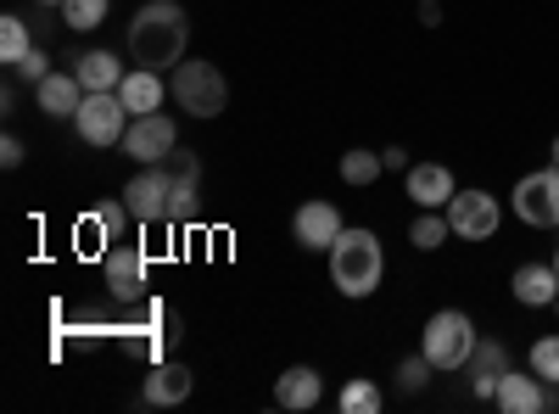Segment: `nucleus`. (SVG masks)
<instances>
[{"instance_id":"nucleus-21","label":"nucleus","mask_w":559,"mask_h":414,"mask_svg":"<svg viewBox=\"0 0 559 414\" xmlns=\"http://www.w3.org/2000/svg\"><path fill=\"white\" fill-rule=\"evenodd\" d=\"M73 73H79L84 90H118V84H123V62H118L112 51H84V57H73Z\"/></svg>"},{"instance_id":"nucleus-7","label":"nucleus","mask_w":559,"mask_h":414,"mask_svg":"<svg viewBox=\"0 0 559 414\" xmlns=\"http://www.w3.org/2000/svg\"><path fill=\"white\" fill-rule=\"evenodd\" d=\"M123 208L140 224H168V208H174V174H168V163H146V168H140L123 186Z\"/></svg>"},{"instance_id":"nucleus-34","label":"nucleus","mask_w":559,"mask_h":414,"mask_svg":"<svg viewBox=\"0 0 559 414\" xmlns=\"http://www.w3.org/2000/svg\"><path fill=\"white\" fill-rule=\"evenodd\" d=\"M548 163H554V168H559V134H554V146H548Z\"/></svg>"},{"instance_id":"nucleus-19","label":"nucleus","mask_w":559,"mask_h":414,"mask_svg":"<svg viewBox=\"0 0 559 414\" xmlns=\"http://www.w3.org/2000/svg\"><path fill=\"white\" fill-rule=\"evenodd\" d=\"M319 398H324V381H319V370H308V364H292V370L274 381V403L280 409H313Z\"/></svg>"},{"instance_id":"nucleus-5","label":"nucleus","mask_w":559,"mask_h":414,"mask_svg":"<svg viewBox=\"0 0 559 414\" xmlns=\"http://www.w3.org/2000/svg\"><path fill=\"white\" fill-rule=\"evenodd\" d=\"M73 129H79V141L84 146H123V134H129V107L118 90H84V102L73 113Z\"/></svg>"},{"instance_id":"nucleus-2","label":"nucleus","mask_w":559,"mask_h":414,"mask_svg":"<svg viewBox=\"0 0 559 414\" xmlns=\"http://www.w3.org/2000/svg\"><path fill=\"white\" fill-rule=\"evenodd\" d=\"M331 281L342 297H369L381 281H386V252H381V236L376 229H342L336 247H331Z\"/></svg>"},{"instance_id":"nucleus-22","label":"nucleus","mask_w":559,"mask_h":414,"mask_svg":"<svg viewBox=\"0 0 559 414\" xmlns=\"http://www.w3.org/2000/svg\"><path fill=\"white\" fill-rule=\"evenodd\" d=\"M453 236V224H448V208H419V218L408 224V241L419 247V252H437L442 241Z\"/></svg>"},{"instance_id":"nucleus-9","label":"nucleus","mask_w":559,"mask_h":414,"mask_svg":"<svg viewBox=\"0 0 559 414\" xmlns=\"http://www.w3.org/2000/svg\"><path fill=\"white\" fill-rule=\"evenodd\" d=\"M174 146H179V129H174V118H163V113L129 118L123 152H129L140 168H146V163H168V157H174Z\"/></svg>"},{"instance_id":"nucleus-3","label":"nucleus","mask_w":559,"mask_h":414,"mask_svg":"<svg viewBox=\"0 0 559 414\" xmlns=\"http://www.w3.org/2000/svg\"><path fill=\"white\" fill-rule=\"evenodd\" d=\"M476 342H481V331H476L471 314H464V308H437V314L426 319L419 353H426L437 370H464V364H471V353H476Z\"/></svg>"},{"instance_id":"nucleus-14","label":"nucleus","mask_w":559,"mask_h":414,"mask_svg":"<svg viewBox=\"0 0 559 414\" xmlns=\"http://www.w3.org/2000/svg\"><path fill=\"white\" fill-rule=\"evenodd\" d=\"M543 398H548V381H543L537 370H532V376H526V370H503L492 403H498L503 414H543Z\"/></svg>"},{"instance_id":"nucleus-13","label":"nucleus","mask_w":559,"mask_h":414,"mask_svg":"<svg viewBox=\"0 0 559 414\" xmlns=\"http://www.w3.org/2000/svg\"><path fill=\"white\" fill-rule=\"evenodd\" d=\"M453 197H459V186H453L448 163H414L408 168V202L414 208H448Z\"/></svg>"},{"instance_id":"nucleus-10","label":"nucleus","mask_w":559,"mask_h":414,"mask_svg":"<svg viewBox=\"0 0 559 414\" xmlns=\"http://www.w3.org/2000/svg\"><path fill=\"white\" fill-rule=\"evenodd\" d=\"M102 274H107L112 297H140L146 292V252H140L134 241H112L102 252Z\"/></svg>"},{"instance_id":"nucleus-25","label":"nucleus","mask_w":559,"mask_h":414,"mask_svg":"<svg viewBox=\"0 0 559 414\" xmlns=\"http://www.w3.org/2000/svg\"><path fill=\"white\" fill-rule=\"evenodd\" d=\"M336 403H342V414H381V403H386V398H381V387H376V381H364V376H358V381H347V387H342V398H336Z\"/></svg>"},{"instance_id":"nucleus-20","label":"nucleus","mask_w":559,"mask_h":414,"mask_svg":"<svg viewBox=\"0 0 559 414\" xmlns=\"http://www.w3.org/2000/svg\"><path fill=\"white\" fill-rule=\"evenodd\" d=\"M118 96H123L129 118H146V113H157V107H163V73H152V68H134V73H123Z\"/></svg>"},{"instance_id":"nucleus-24","label":"nucleus","mask_w":559,"mask_h":414,"mask_svg":"<svg viewBox=\"0 0 559 414\" xmlns=\"http://www.w3.org/2000/svg\"><path fill=\"white\" fill-rule=\"evenodd\" d=\"M386 174V163H381V152H364V146H353V152H342V179L347 186H376V179Z\"/></svg>"},{"instance_id":"nucleus-8","label":"nucleus","mask_w":559,"mask_h":414,"mask_svg":"<svg viewBox=\"0 0 559 414\" xmlns=\"http://www.w3.org/2000/svg\"><path fill=\"white\" fill-rule=\"evenodd\" d=\"M448 224H453L459 241H492L498 224H503V208H498L492 191H459L448 202Z\"/></svg>"},{"instance_id":"nucleus-15","label":"nucleus","mask_w":559,"mask_h":414,"mask_svg":"<svg viewBox=\"0 0 559 414\" xmlns=\"http://www.w3.org/2000/svg\"><path fill=\"white\" fill-rule=\"evenodd\" d=\"M79 102H84V84H79V73H45L39 84H34V107L45 113V118H73L79 113Z\"/></svg>"},{"instance_id":"nucleus-31","label":"nucleus","mask_w":559,"mask_h":414,"mask_svg":"<svg viewBox=\"0 0 559 414\" xmlns=\"http://www.w3.org/2000/svg\"><path fill=\"white\" fill-rule=\"evenodd\" d=\"M23 157H28V146L17 141V134H7V141H0V163H7V168H23Z\"/></svg>"},{"instance_id":"nucleus-4","label":"nucleus","mask_w":559,"mask_h":414,"mask_svg":"<svg viewBox=\"0 0 559 414\" xmlns=\"http://www.w3.org/2000/svg\"><path fill=\"white\" fill-rule=\"evenodd\" d=\"M168 90H174V107H185L191 118H218L229 107V84L213 62H191L185 57L179 68H168Z\"/></svg>"},{"instance_id":"nucleus-29","label":"nucleus","mask_w":559,"mask_h":414,"mask_svg":"<svg viewBox=\"0 0 559 414\" xmlns=\"http://www.w3.org/2000/svg\"><path fill=\"white\" fill-rule=\"evenodd\" d=\"M96 218H102V229H107V241H123V218H134L123 202H107V208H96Z\"/></svg>"},{"instance_id":"nucleus-11","label":"nucleus","mask_w":559,"mask_h":414,"mask_svg":"<svg viewBox=\"0 0 559 414\" xmlns=\"http://www.w3.org/2000/svg\"><path fill=\"white\" fill-rule=\"evenodd\" d=\"M342 229H347V224H342V213H336L331 202H302L297 218H292V236L302 241V252H331Z\"/></svg>"},{"instance_id":"nucleus-16","label":"nucleus","mask_w":559,"mask_h":414,"mask_svg":"<svg viewBox=\"0 0 559 414\" xmlns=\"http://www.w3.org/2000/svg\"><path fill=\"white\" fill-rule=\"evenodd\" d=\"M140 398L157 403V409L185 403V398H191V370H185V364H174V358H157L152 370H146V387H140Z\"/></svg>"},{"instance_id":"nucleus-6","label":"nucleus","mask_w":559,"mask_h":414,"mask_svg":"<svg viewBox=\"0 0 559 414\" xmlns=\"http://www.w3.org/2000/svg\"><path fill=\"white\" fill-rule=\"evenodd\" d=\"M509 208H515L521 224L532 229H559V168H532L515 179V191H509Z\"/></svg>"},{"instance_id":"nucleus-36","label":"nucleus","mask_w":559,"mask_h":414,"mask_svg":"<svg viewBox=\"0 0 559 414\" xmlns=\"http://www.w3.org/2000/svg\"><path fill=\"white\" fill-rule=\"evenodd\" d=\"M554 269H559V247H554Z\"/></svg>"},{"instance_id":"nucleus-12","label":"nucleus","mask_w":559,"mask_h":414,"mask_svg":"<svg viewBox=\"0 0 559 414\" xmlns=\"http://www.w3.org/2000/svg\"><path fill=\"white\" fill-rule=\"evenodd\" d=\"M168 174H174V208H168V224H191L197 218V202H202V163L191 152H179L168 157Z\"/></svg>"},{"instance_id":"nucleus-30","label":"nucleus","mask_w":559,"mask_h":414,"mask_svg":"<svg viewBox=\"0 0 559 414\" xmlns=\"http://www.w3.org/2000/svg\"><path fill=\"white\" fill-rule=\"evenodd\" d=\"M12 73H17V79H28V84H39L45 73H51V57H45L39 45H34V51H28V57H23V62L12 68Z\"/></svg>"},{"instance_id":"nucleus-27","label":"nucleus","mask_w":559,"mask_h":414,"mask_svg":"<svg viewBox=\"0 0 559 414\" xmlns=\"http://www.w3.org/2000/svg\"><path fill=\"white\" fill-rule=\"evenodd\" d=\"M532 370L548 381V387H559V331L554 336H537L532 342Z\"/></svg>"},{"instance_id":"nucleus-32","label":"nucleus","mask_w":559,"mask_h":414,"mask_svg":"<svg viewBox=\"0 0 559 414\" xmlns=\"http://www.w3.org/2000/svg\"><path fill=\"white\" fill-rule=\"evenodd\" d=\"M381 163H386V168H392V174H408V168H414V163H408V152H403V146H386V152H381Z\"/></svg>"},{"instance_id":"nucleus-28","label":"nucleus","mask_w":559,"mask_h":414,"mask_svg":"<svg viewBox=\"0 0 559 414\" xmlns=\"http://www.w3.org/2000/svg\"><path fill=\"white\" fill-rule=\"evenodd\" d=\"M437 376V364L426 358V353H414V358H403L397 364V392H426V381Z\"/></svg>"},{"instance_id":"nucleus-1","label":"nucleus","mask_w":559,"mask_h":414,"mask_svg":"<svg viewBox=\"0 0 559 414\" xmlns=\"http://www.w3.org/2000/svg\"><path fill=\"white\" fill-rule=\"evenodd\" d=\"M185 45H191V12L179 0H152L129 17V57L134 68H179L185 62Z\"/></svg>"},{"instance_id":"nucleus-23","label":"nucleus","mask_w":559,"mask_h":414,"mask_svg":"<svg viewBox=\"0 0 559 414\" xmlns=\"http://www.w3.org/2000/svg\"><path fill=\"white\" fill-rule=\"evenodd\" d=\"M28 51H34V34H28V23L7 12V17H0V62H7V68H17Z\"/></svg>"},{"instance_id":"nucleus-33","label":"nucleus","mask_w":559,"mask_h":414,"mask_svg":"<svg viewBox=\"0 0 559 414\" xmlns=\"http://www.w3.org/2000/svg\"><path fill=\"white\" fill-rule=\"evenodd\" d=\"M419 23H426V28L442 23V7H437V0H419Z\"/></svg>"},{"instance_id":"nucleus-17","label":"nucleus","mask_w":559,"mask_h":414,"mask_svg":"<svg viewBox=\"0 0 559 414\" xmlns=\"http://www.w3.org/2000/svg\"><path fill=\"white\" fill-rule=\"evenodd\" d=\"M509 292H515L521 308H554V297H559V269H554V263H521L515 281H509Z\"/></svg>"},{"instance_id":"nucleus-35","label":"nucleus","mask_w":559,"mask_h":414,"mask_svg":"<svg viewBox=\"0 0 559 414\" xmlns=\"http://www.w3.org/2000/svg\"><path fill=\"white\" fill-rule=\"evenodd\" d=\"M34 7H62V0H34Z\"/></svg>"},{"instance_id":"nucleus-37","label":"nucleus","mask_w":559,"mask_h":414,"mask_svg":"<svg viewBox=\"0 0 559 414\" xmlns=\"http://www.w3.org/2000/svg\"><path fill=\"white\" fill-rule=\"evenodd\" d=\"M554 314H559V297H554Z\"/></svg>"},{"instance_id":"nucleus-18","label":"nucleus","mask_w":559,"mask_h":414,"mask_svg":"<svg viewBox=\"0 0 559 414\" xmlns=\"http://www.w3.org/2000/svg\"><path fill=\"white\" fill-rule=\"evenodd\" d=\"M471 392L476 398H498V381H503V370H509V353H503V342H476V353H471Z\"/></svg>"},{"instance_id":"nucleus-26","label":"nucleus","mask_w":559,"mask_h":414,"mask_svg":"<svg viewBox=\"0 0 559 414\" xmlns=\"http://www.w3.org/2000/svg\"><path fill=\"white\" fill-rule=\"evenodd\" d=\"M107 17V0H62V23L73 34H90V28H102Z\"/></svg>"}]
</instances>
